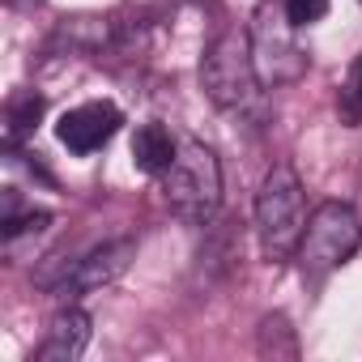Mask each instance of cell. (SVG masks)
I'll list each match as a JSON object with an SVG mask.
<instances>
[{"label":"cell","mask_w":362,"mask_h":362,"mask_svg":"<svg viewBox=\"0 0 362 362\" xmlns=\"http://www.w3.org/2000/svg\"><path fill=\"white\" fill-rule=\"evenodd\" d=\"M362 247V222L345 201H324L303 230L298 243V264L307 277H328L332 269H341L345 260H354V252Z\"/></svg>","instance_id":"cell-5"},{"label":"cell","mask_w":362,"mask_h":362,"mask_svg":"<svg viewBox=\"0 0 362 362\" xmlns=\"http://www.w3.org/2000/svg\"><path fill=\"white\" fill-rule=\"evenodd\" d=\"M294 22L286 18V5H260L256 18H252V30H247V43H252V60H256V73L264 86H290L307 73V52L298 47L294 39Z\"/></svg>","instance_id":"cell-6"},{"label":"cell","mask_w":362,"mask_h":362,"mask_svg":"<svg viewBox=\"0 0 362 362\" xmlns=\"http://www.w3.org/2000/svg\"><path fill=\"white\" fill-rule=\"evenodd\" d=\"M175 153H179V141L170 136L166 124H141L136 128V136H132V162H136V170L166 175L170 162H175Z\"/></svg>","instance_id":"cell-9"},{"label":"cell","mask_w":362,"mask_h":362,"mask_svg":"<svg viewBox=\"0 0 362 362\" xmlns=\"http://www.w3.org/2000/svg\"><path fill=\"white\" fill-rule=\"evenodd\" d=\"M119 124H124V115H119L115 103H81V107H73V111L60 115L56 136H60V145L69 153H81L86 158V153L103 149L119 132Z\"/></svg>","instance_id":"cell-7"},{"label":"cell","mask_w":362,"mask_h":362,"mask_svg":"<svg viewBox=\"0 0 362 362\" xmlns=\"http://www.w3.org/2000/svg\"><path fill=\"white\" fill-rule=\"evenodd\" d=\"M136 260V239H111V243H98L90 247L86 256L77 260H60V264H47L35 273V281L43 290H52L60 303H77L111 281H119L128 273V264Z\"/></svg>","instance_id":"cell-4"},{"label":"cell","mask_w":362,"mask_h":362,"mask_svg":"<svg viewBox=\"0 0 362 362\" xmlns=\"http://www.w3.org/2000/svg\"><path fill=\"white\" fill-rule=\"evenodd\" d=\"M341 115L349 124H362V56L349 64V77L341 86Z\"/></svg>","instance_id":"cell-12"},{"label":"cell","mask_w":362,"mask_h":362,"mask_svg":"<svg viewBox=\"0 0 362 362\" xmlns=\"http://www.w3.org/2000/svg\"><path fill=\"white\" fill-rule=\"evenodd\" d=\"M90 332H94V320H90L81 307L69 303V307L52 320V328H47L43 345L35 349V358H39V362H77V358L86 354V345H90Z\"/></svg>","instance_id":"cell-8"},{"label":"cell","mask_w":362,"mask_h":362,"mask_svg":"<svg viewBox=\"0 0 362 362\" xmlns=\"http://www.w3.org/2000/svg\"><path fill=\"white\" fill-rule=\"evenodd\" d=\"M260 354L269 358H298V337L290 328V320L277 311V315H264L260 320Z\"/></svg>","instance_id":"cell-11"},{"label":"cell","mask_w":362,"mask_h":362,"mask_svg":"<svg viewBox=\"0 0 362 362\" xmlns=\"http://www.w3.org/2000/svg\"><path fill=\"white\" fill-rule=\"evenodd\" d=\"M18 5H39V0H18Z\"/></svg>","instance_id":"cell-14"},{"label":"cell","mask_w":362,"mask_h":362,"mask_svg":"<svg viewBox=\"0 0 362 362\" xmlns=\"http://www.w3.org/2000/svg\"><path fill=\"white\" fill-rule=\"evenodd\" d=\"M43 111H47L43 94H35V90H18V94L5 103V149H18V145L39 128Z\"/></svg>","instance_id":"cell-10"},{"label":"cell","mask_w":362,"mask_h":362,"mask_svg":"<svg viewBox=\"0 0 362 362\" xmlns=\"http://www.w3.org/2000/svg\"><path fill=\"white\" fill-rule=\"evenodd\" d=\"M201 90L218 111L252 115V119L264 115V81L256 73L247 35L230 30V35H218L209 43V52L201 60Z\"/></svg>","instance_id":"cell-1"},{"label":"cell","mask_w":362,"mask_h":362,"mask_svg":"<svg viewBox=\"0 0 362 362\" xmlns=\"http://www.w3.org/2000/svg\"><path fill=\"white\" fill-rule=\"evenodd\" d=\"M307 209H303V184L290 162H277L256 188V239L264 260H290L303 243Z\"/></svg>","instance_id":"cell-3"},{"label":"cell","mask_w":362,"mask_h":362,"mask_svg":"<svg viewBox=\"0 0 362 362\" xmlns=\"http://www.w3.org/2000/svg\"><path fill=\"white\" fill-rule=\"evenodd\" d=\"M328 13V0H286V18L303 30V26H315L320 18Z\"/></svg>","instance_id":"cell-13"},{"label":"cell","mask_w":362,"mask_h":362,"mask_svg":"<svg viewBox=\"0 0 362 362\" xmlns=\"http://www.w3.org/2000/svg\"><path fill=\"white\" fill-rule=\"evenodd\" d=\"M162 197H166L170 214L184 218L188 226L214 222V214L222 205V162H218V153L205 141L184 136L170 170L162 175Z\"/></svg>","instance_id":"cell-2"}]
</instances>
